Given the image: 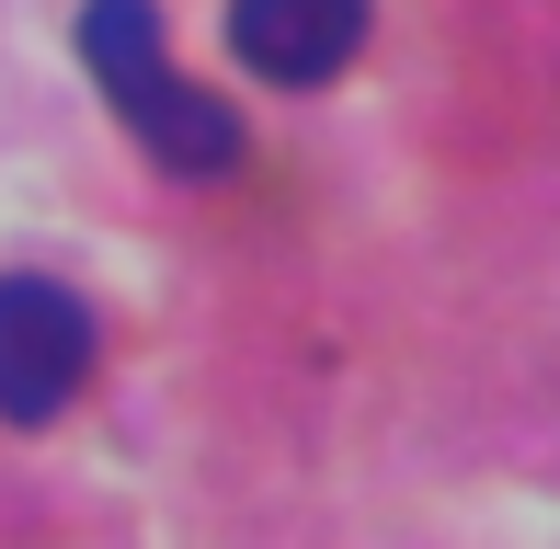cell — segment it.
<instances>
[{"label": "cell", "mask_w": 560, "mask_h": 549, "mask_svg": "<svg viewBox=\"0 0 560 549\" xmlns=\"http://www.w3.org/2000/svg\"><path fill=\"white\" fill-rule=\"evenodd\" d=\"M81 69L104 81L115 127L149 149L161 172H184V184H218V172H241V115L218 104V92H195L184 69H172L161 46V0H81Z\"/></svg>", "instance_id": "cell-1"}, {"label": "cell", "mask_w": 560, "mask_h": 549, "mask_svg": "<svg viewBox=\"0 0 560 549\" xmlns=\"http://www.w3.org/2000/svg\"><path fill=\"white\" fill-rule=\"evenodd\" d=\"M104 320L58 274H0V423H58L92 389Z\"/></svg>", "instance_id": "cell-2"}, {"label": "cell", "mask_w": 560, "mask_h": 549, "mask_svg": "<svg viewBox=\"0 0 560 549\" xmlns=\"http://www.w3.org/2000/svg\"><path fill=\"white\" fill-rule=\"evenodd\" d=\"M229 46H241L252 81L320 92L366 58V0H229Z\"/></svg>", "instance_id": "cell-3"}]
</instances>
